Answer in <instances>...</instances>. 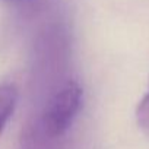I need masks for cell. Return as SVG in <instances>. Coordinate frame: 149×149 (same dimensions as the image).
Returning <instances> with one entry per match:
<instances>
[{
    "instance_id": "cell-4",
    "label": "cell",
    "mask_w": 149,
    "mask_h": 149,
    "mask_svg": "<svg viewBox=\"0 0 149 149\" xmlns=\"http://www.w3.org/2000/svg\"><path fill=\"white\" fill-rule=\"evenodd\" d=\"M136 120L139 127L149 134V94H146L136 108Z\"/></svg>"
},
{
    "instance_id": "cell-3",
    "label": "cell",
    "mask_w": 149,
    "mask_h": 149,
    "mask_svg": "<svg viewBox=\"0 0 149 149\" xmlns=\"http://www.w3.org/2000/svg\"><path fill=\"white\" fill-rule=\"evenodd\" d=\"M21 149H58V142H51L40 134H37L32 129L26 127L22 136V146Z\"/></svg>"
},
{
    "instance_id": "cell-1",
    "label": "cell",
    "mask_w": 149,
    "mask_h": 149,
    "mask_svg": "<svg viewBox=\"0 0 149 149\" xmlns=\"http://www.w3.org/2000/svg\"><path fill=\"white\" fill-rule=\"evenodd\" d=\"M82 95L84 91L76 81H67L50 97L40 117L28 127L47 140L60 142L81 110Z\"/></svg>"
},
{
    "instance_id": "cell-2",
    "label": "cell",
    "mask_w": 149,
    "mask_h": 149,
    "mask_svg": "<svg viewBox=\"0 0 149 149\" xmlns=\"http://www.w3.org/2000/svg\"><path fill=\"white\" fill-rule=\"evenodd\" d=\"M18 102V91L12 85H0V132L12 117Z\"/></svg>"
}]
</instances>
